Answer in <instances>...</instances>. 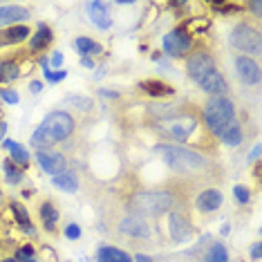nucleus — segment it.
<instances>
[{"label": "nucleus", "instance_id": "9d476101", "mask_svg": "<svg viewBox=\"0 0 262 262\" xmlns=\"http://www.w3.org/2000/svg\"><path fill=\"white\" fill-rule=\"evenodd\" d=\"M235 70L237 76L244 85H258L260 83V65L251 56H237L235 58Z\"/></svg>", "mask_w": 262, "mask_h": 262}, {"label": "nucleus", "instance_id": "9b49d317", "mask_svg": "<svg viewBox=\"0 0 262 262\" xmlns=\"http://www.w3.org/2000/svg\"><path fill=\"white\" fill-rule=\"evenodd\" d=\"M193 235V226H190L188 217L182 211H172L170 213V237L175 242H184Z\"/></svg>", "mask_w": 262, "mask_h": 262}, {"label": "nucleus", "instance_id": "e433bc0d", "mask_svg": "<svg viewBox=\"0 0 262 262\" xmlns=\"http://www.w3.org/2000/svg\"><path fill=\"white\" fill-rule=\"evenodd\" d=\"M251 258H253V260H260V244H258V242H255L253 247H251Z\"/></svg>", "mask_w": 262, "mask_h": 262}, {"label": "nucleus", "instance_id": "58836bf2", "mask_svg": "<svg viewBox=\"0 0 262 262\" xmlns=\"http://www.w3.org/2000/svg\"><path fill=\"white\" fill-rule=\"evenodd\" d=\"M137 262H155V260L150 258V255H144V253H139V255H137Z\"/></svg>", "mask_w": 262, "mask_h": 262}, {"label": "nucleus", "instance_id": "423d86ee", "mask_svg": "<svg viewBox=\"0 0 262 262\" xmlns=\"http://www.w3.org/2000/svg\"><path fill=\"white\" fill-rule=\"evenodd\" d=\"M172 206H175V198L170 193H164V190L139 193L133 198V208L141 215H164Z\"/></svg>", "mask_w": 262, "mask_h": 262}, {"label": "nucleus", "instance_id": "a211bd4d", "mask_svg": "<svg viewBox=\"0 0 262 262\" xmlns=\"http://www.w3.org/2000/svg\"><path fill=\"white\" fill-rule=\"evenodd\" d=\"M139 88L144 92L152 94V97H172V94H175V88L164 81H141Z\"/></svg>", "mask_w": 262, "mask_h": 262}, {"label": "nucleus", "instance_id": "0eeeda50", "mask_svg": "<svg viewBox=\"0 0 262 262\" xmlns=\"http://www.w3.org/2000/svg\"><path fill=\"white\" fill-rule=\"evenodd\" d=\"M231 45L240 52H247V54L258 56L262 52V36L260 29L251 25V23H240V25L233 27L231 32Z\"/></svg>", "mask_w": 262, "mask_h": 262}, {"label": "nucleus", "instance_id": "a878e982", "mask_svg": "<svg viewBox=\"0 0 262 262\" xmlns=\"http://www.w3.org/2000/svg\"><path fill=\"white\" fill-rule=\"evenodd\" d=\"M76 50L85 56V54H101L103 47H101L99 43H94V40H90V38H76Z\"/></svg>", "mask_w": 262, "mask_h": 262}, {"label": "nucleus", "instance_id": "4c0bfd02", "mask_svg": "<svg viewBox=\"0 0 262 262\" xmlns=\"http://www.w3.org/2000/svg\"><path fill=\"white\" fill-rule=\"evenodd\" d=\"M258 157H260V146H255L251 155H249V162H258Z\"/></svg>", "mask_w": 262, "mask_h": 262}, {"label": "nucleus", "instance_id": "6ab92c4d", "mask_svg": "<svg viewBox=\"0 0 262 262\" xmlns=\"http://www.w3.org/2000/svg\"><path fill=\"white\" fill-rule=\"evenodd\" d=\"M220 139H222L226 146H231V148L242 144V128H240V123H237V119H233V121H231L222 133H220Z\"/></svg>", "mask_w": 262, "mask_h": 262}, {"label": "nucleus", "instance_id": "c9c22d12", "mask_svg": "<svg viewBox=\"0 0 262 262\" xmlns=\"http://www.w3.org/2000/svg\"><path fill=\"white\" fill-rule=\"evenodd\" d=\"M29 90H32L34 94H38L40 90H43V85H40V81H32L29 83Z\"/></svg>", "mask_w": 262, "mask_h": 262}, {"label": "nucleus", "instance_id": "4be33fe9", "mask_svg": "<svg viewBox=\"0 0 262 262\" xmlns=\"http://www.w3.org/2000/svg\"><path fill=\"white\" fill-rule=\"evenodd\" d=\"M20 70H18V63L14 61H0V83H9L14 79H18Z\"/></svg>", "mask_w": 262, "mask_h": 262}, {"label": "nucleus", "instance_id": "2eb2a0df", "mask_svg": "<svg viewBox=\"0 0 262 262\" xmlns=\"http://www.w3.org/2000/svg\"><path fill=\"white\" fill-rule=\"evenodd\" d=\"M29 34H32V32H29V27H25V25H14V27L3 29V32H0V47L23 43Z\"/></svg>", "mask_w": 262, "mask_h": 262}, {"label": "nucleus", "instance_id": "7c9ffc66", "mask_svg": "<svg viewBox=\"0 0 262 262\" xmlns=\"http://www.w3.org/2000/svg\"><path fill=\"white\" fill-rule=\"evenodd\" d=\"M65 76H68V72H54V70H50V68L45 70V79H47V81H52V83L63 81Z\"/></svg>", "mask_w": 262, "mask_h": 262}, {"label": "nucleus", "instance_id": "c85d7f7f", "mask_svg": "<svg viewBox=\"0 0 262 262\" xmlns=\"http://www.w3.org/2000/svg\"><path fill=\"white\" fill-rule=\"evenodd\" d=\"M5 172H7V182L9 184H20L23 182V170H18L11 162L5 164Z\"/></svg>", "mask_w": 262, "mask_h": 262}, {"label": "nucleus", "instance_id": "f704fd0d", "mask_svg": "<svg viewBox=\"0 0 262 262\" xmlns=\"http://www.w3.org/2000/svg\"><path fill=\"white\" fill-rule=\"evenodd\" d=\"M249 7H251V9H253V14L260 18V11H262V3H260V0H255V3H251Z\"/></svg>", "mask_w": 262, "mask_h": 262}, {"label": "nucleus", "instance_id": "c756f323", "mask_svg": "<svg viewBox=\"0 0 262 262\" xmlns=\"http://www.w3.org/2000/svg\"><path fill=\"white\" fill-rule=\"evenodd\" d=\"M233 193H235V198H237V202H240V204H247V202L251 200V190H249L247 186H235Z\"/></svg>", "mask_w": 262, "mask_h": 262}, {"label": "nucleus", "instance_id": "c03bdc74", "mask_svg": "<svg viewBox=\"0 0 262 262\" xmlns=\"http://www.w3.org/2000/svg\"><path fill=\"white\" fill-rule=\"evenodd\" d=\"M23 262H36V260H34V258H25V260H23Z\"/></svg>", "mask_w": 262, "mask_h": 262}, {"label": "nucleus", "instance_id": "f03ea898", "mask_svg": "<svg viewBox=\"0 0 262 262\" xmlns=\"http://www.w3.org/2000/svg\"><path fill=\"white\" fill-rule=\"evenodd\" d=\"M76 130V121L70 112H63V110H56V112H50L43 123L34 130L32 135V146L36 150H45V148L58 144V141H65L74 135Z\"/></svg>", "mask_w": 262, "mask_h": 262}, {"label": "nucleus", "instance_id": "2f4dec72", "mask_svg": "<svg viewBox=\"0 0 262 262\" xmlns=\"http://www.w3.org/2000/svg\"><path fill=\"white\" fill-rule=\"evenodd\" d=\"M0 97H3L5 101H7V103H9V105L18 103V94H16L14 90H5V88H3V90H0Z\"/></svg>", "mask_w": 262, "mask_h": 262}, {"label": "nucleus", "instance_id": "1a4fd4ad", "mask_svg": "<svg viewBox=\"0 0 262 262\" xmlns=\"http://www.w3.org/2000/svg\"><path fill=\"white\" fill-rule=\"evenodd\" d=\"M36 159H38L40 168H43L45 172H50L52 177H56V175H61V172L68 170V159H65V155H61V152L38 150Z\"/></svg>", "mask_w": 262, "mask_h": 262}, {"label": "nucleus", "instance_id": "ea45409f", "mask_svg": "<svg viewBox=\"0 0 262 262\" xmlns=\"http://www.w3.org/2000/svg\"><path fill=\"white\" fill-rule=\"evenodd\" d=\"M81 63H83V65H85V68H94L92 58H88V56H83V58H81Z\"/></svg>", "mask_w": 262, "mask_h": 262}, {"label": "nucleus", "instance_id": "20e7f679", "mask_svg": "<svg viewBox=\"0 0 262 262\" xmlns=\"http://www.w3.org/2000/svg\"><path fill=\"white\" fill-rule=\"evenodd\" d=\"M202 119L213 135H217L235 119V105L229 97H211L202 108Z\"/></svg>", "mask_w": 262, "mask_h": 262}, {"label": "nucleus", "instance_id": "dca6fc26", "mask_svg": "<svg viewBox=\"0 0 262 262\" xmlns=\"http://www.w3.org/2000/svg\"><path fill=\"white\" fill-rule=\"evenodd\" d=\"M88 14H90V20L99 29H108L112 25V18H110V14H108V7H105L103 3H90V7H88Z\"/></svg>", "mask_w": 262, "mask_h": 262}, {"label": "nucleus", "instance_id": "7ed1b4c3", "mask_svg": "<svg viewBox=\"0 0 262 262\" xmlns=\"http://www.w3.org/2000/svg\"><path fill=\"white\" fill-rule=\"evenodd\" d=\"M155 152H157L172 170L184 172V175H198V172L206 168V159L202 157L200 152L188 150V148H182V146L162 144L155 148Z\"/></svg>", "mask_w": 262, "mask_h": 262}, {"label": "nucleus", "instance_id": "ddd939ff", "mask_svg": "<svg viewBox=\"0 0 262 262\" xmlns=\"http://www.w3.org/2000/svg\"><path fill=\"white\" fill-rule=\"evenodd\" d=\"M29 18V9L18 7V5H5L0 7V27H14L16 23Z\"/></svg>", "mask_w": 262, "mask_h": 262}, {"label": "nucleus", "instance_id": "f3484780", "mask_svg": "<svg viewBox=\"0 0 262 262\" xmlns=\"http://www.w3.org/2000/svg\"><path fill=\"white\" fill-rule=\"evenodd\" d=\"M52 29L47 25H38V29L32 34V40H29V47H32V52H40L45 50V47H50L52 43Z\"/></svg>", "mask_w": 262, "mask_h": 262}, {"label": "nucleus", "instance_id": "39448f33", "mask_svg": "<svg viewBox=\"0 0 262 262\" xmlns=\"http://www.w3.org/2000/svg\"><path fill=\"white\" fill-rule=\"evenodd\" d=\"M195 128H198V117L188 115V112H182L177 117L157 121V133L170 141H188L193 137Z\"/></svg>", "mask_w": 262, "mask_h": 262}, {"label": "nucleus", "instance_id": "f8f14e48", "mask_svg": "<svg viewBox=\"0 0 262 262\" xmlns=\"http://www.w3.org/2000/svg\"><path fill=\"white\" fill-rule=\"evenodd\" d=\"M119 229H121V233L126 235H135V237H148L150 235V226L144 217L139 215H128L121 220V224H119Z\"/></svg>", "mask_w": 262, "mask_h": 262}, {"label": "nucleus", "instance_id": "72a5a7b5", "mask_svg": "<svg viewBox=\"0 0 262 262\" xmlns=\"http://www.w3.org/2000/svg\"><path fill=\"white\" fill-rule=\"evenodd\" d=\"M61 63H63V54H61V52H56V54L52 56L50 65H52V68H61Z\"/></svg>", "mask_w": 262, "mask_h": 262}, {"label": "nucleus", "instance_id": "5701e85b", "mask_svg": "<svg viewBox=\"0 0 262 262\" xmlns=\"http://www.w3.org/2000/svg\"><path fill=\"white\" fill-rule=\"evenodd\" d=\"M40 217H43V222H45V229H47V231L54 229V224H56V220H58V211L54 208V204L45 202V204L40 206Z\"/></svg>", "mask_w": 262, "mask_h": 262}, {"label": "nucleus", "instance_id": "37998d69", "mask_svg": "<svg viewBox=\"0 0 262 262\" xmlns=\"http://www.w3.org/2000/svg\"><path fill=\"white\" fill-rule=\"evenodd\" d=\"M3 262H18V260H16V258H7V260H3Z\"/></svg>", "mask_w": 262, "mask_h": 262}, {"label": "nucleus", "instance_id": "a18cd8bd", "mask_svg": "<svg viewBox=\"0 0 262 262\" xmlns=\"http://www.w3.org/2000/svg\"><path fill=\"white\" fill-rule=\"evenodd\" d=\"M3 200H5V198H3V188H0V204H3Z\"/></svg>", "mask_w": 262, "mask_h": 262}, {"label": "nucleus", "instance_id": "aec40b11", "mask_svg": "<svg viewBox=\"0 0 262 262\" xmlns=\"http://www.w3.org/2000/svg\"><path fill=\"white\" fill-rule=\"evenodd\" d=\"M97 262H133L128 253H123L121 249L115 247H101L97 253Z\"/></svg>", "mask_w": 262, "mask_h": 262}, {"label": "nucleus", "instance_id": "f257e3e1", "mask_svg": "<svg viewBox=\"0 0 262 262\" xmlns=\"http://www.w3.org/2000/svg\"><path fill=\"white\" fill-rule=\"evenodd\" d=\"M188 76L211 97H224L229 92V83L217 70V63L211 52H195L186 58Z\"/></svg>", "mask_w": 262, "mask_h": 262}, {"label": "nucleus", "instance_id": "4468645a", "mask_svg": "<svg viewBox=\"0 0 262 262\" xmlns=\"http://www.w3.org/2000/svg\"><path fill=\"white\" fill-rule=\"evenodd\" d=\"M220 204H222V193L215 188H208L204 190V193L198 195V200H195V206L200 208V211H215V208H220Z\"/></svg>", "mask_w": 262, "mask_h": 262}, {"label": "nucleus", "instance_id": "cd10ccee", "mask_svg": "<svg viewBox=\"0 0 262 262\" xmlns=\"http://www.w3.org/2000/svg\"><path fill=\"white\" fill-rule=\"evenodd\" d=\"M11 211H14V215H16V220H18V224L23 226V229L32 226V222H29V213H27V208L23 204H18V202H11Z\"/></svg>", "mask_w": 262, "mask_h": 262}, {"label": "nucleus", "instance_id": "bb28decb", "mask_svg": "<svg viewBox=\"0 0 262 262\" xmlns=\"http://www.w3.org/2000/svg\"><path fill=\"white\" fill-rule=\"evenodd\" d=\"M65 103H70V105H74V108H79L83 112H90L92 110V99H88V97H79V94H68L65 97Z\"/></svg>", "mask_w": 262, "mask_h": 262}, {"label": "nucleus", "instance_id": "412c9836", "mask_svg": "<svg viewBox=\"0 0 262 262\" xmlns=\"http://www.w3.org/2000/svg\"><path fill=\"white\" fill-rule=\"evenodd\" d=\"M52 182H54V186H58L61 190H70V193L79 190V180H76V175L72 170H65V172H61V175L52 177Z\"/></svg>", "mask_w": 262, "mask_h": 262}, {"label": "nucleus", "instance_id": "473e14b6", "mask_svg": "<svg viewBox=\"0 0 262 262\" xmlns=\"http://www.w3.org/2000/svg\"><path fill=\"white\" fill-rule=\"evenodd\" d=\"M65 235H68L70 240H76V237L81 235V229L76 224H68V226H65Z\"/></svg>", "mask_w": 262, "mask_h": 262}, {"label": "nucleus", "instance_id": "79ce46f5", "mask_svg": "<svg viewBox=\"0 0 262 262\" xmlns=\"http://www.w3.org/2000/svg\"><path fill=\"white\" fill-rule=\"evenodd\" d=\"M229 231H231V226H229V224H224V226H222V233H224V235H229Z\"/></svg>", "mask_w": 262, "mask_h": 262}, {"label": "nucleus", "instance_id": "b1692460", "mask_svg": "<svg viewBox=\"0 0 262 262\" xmlns=\"http://www.w3.org/2000/svg\"><path fill=\"white\" fill-rule=\"evenodd\" d=\"M204 262H229V251H226L224 244H213L206 251Z\"/></svg>", "mask_w": 262, "mask_h": 262}, {"label": "nucleus", "instance_id": "393cba45", "mask_svg": "<svg viewBox=\"0 0 262 262\" xmlns=\"http://www.w3.org/2000/svg\"><path fill=\"white\" fill-rule=\"evenodd\" d=\"M5 146L11 150V157H14V162L18 164V166H27L29 164V152L23 146L14 144V141H5Z\"/></svg>", "mask_w": 262, "mask_h": 262}, {"label": "nucleus", "instance_id": "a19ab883", "mask_svg": "<svg viewBox=\"0 0 262 262\" xmlns=\"http://www.w3.org/2000/svg\"><path fill=\"white\" fill-rule=\"evenodd\" d=\"M5 133H7V123H3V121H0V141H3Z\"/></svg>", "mask_w": 262, "mask_h": 262}, {"label": "nucleus", "instance_id": "6e6552de", "mask_svg": "<svg viewBox=\"0 0 262 262\" xmlns=\"http://www.w3.org/2000/svg\"><path fill=\"white\" fill-rule=\"evenodd\" d=\"M190 47H193V38H190L184 29H175V32L164 36V50L168 56L180 58L186 54V52H190Z\"/></svg>", "mask_w": 262, "mask_h": 262}]
</instances>
